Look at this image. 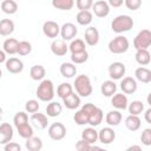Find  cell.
Here are the masks:
<instances>
[{
    "label": "cell",
    "instance_id": "cell-5",
    "mask_svg": "<svg viewBox=\"0 0 151 151\" xmlns=\"http://www.w3.org/2000/svg\"><path fill=\"white\" fill-rule=\"evenodd\" d=\"M151 46V32L149 29H142L133 39V47L136 50H147Z\"/></svg>",
    "mask_w": 151,
    "mask_h": 151
},
{
    "label": "cell",
    "instance_id": "cell-46",
    "mask_svg": "<svg viewBox=\"0 0 151 151\" xmlns=\"http://www.w3.org/2000/svg\"><path fill=\"white\" fill-rule=\"evenodd\" d=\"M93 5V0H76V6L79 11L90 9Z\"/></svg>",
    "mask_w": 151,
    "mask_h": 151
},
{
    "label": "cell",
    "instance_id": "cell-29",
    "mask_svg": "<svg viewBox=\"0 0 151 151\" xmlns=\"http://www.w3.org/2000/svg\"><path fill=\"white\" fill-rule=\"evenodd\" d=\"M103 118H104V113L101 111V109L99 107H96L88 116V124L93 127L98 126L101 122H103Z\"/></svg>",
    "mask_w": 151,
    "mask_h": 151
},
{
    "label": "cell",
    "instance_id": "cell-51",
    "mask_svg": "<svg viewBox=\"0 0 151 151\" xmlns=\"http://www.w3.org/2000/svg\"><path fill=\"white\" fill-rule=\"evenodd\" d=\"M107 4L110 5V7L118 8V7H120V6L124 4V0H109Z\"/></svg>",
    "mask_w": 151,
    "mask_h": 151
},
{
    "label": "cell",
    "instance_id": "cell-49",
    "mask_svg": "<svg viewBox=\"0 0 151 151\" xmlns=\"http://www.w3.org/2000/svg\"><path fill=\"white\" fill-rule=\"evenodd\" d=\"M4 149H5V151H20L21 150V146L18 143L8 142V143H6L4 145Z\"/></svg>",
    "mask_w": 151,
    "mask_h": 151
},
{
    "label": "cell",
    "instance_id": "cell-52",
    "mask_svg": "<svg viewBox=\"0 0 151 151\" xmlns=\"http://www.w3.org/2000/svg\"><path fill=\"white\" fill-rule=\"evenodd\" d=\"M144 119H145L146 123L151 124V107H149L147 110H145V112H144Z\"/></svg>",
    "mask_w": 151,
    "mask_h": 151
},
{
    "label": "cell",
    "instance_id": "cell-15",
    "mask_svg": "<svg viewBox=\"0 0 151 151\" xmlns=\"http://www.w3.org/2000/svg\"><path fill=\"white\" fill-rule=\"evenodd\" d=\"M120 88L123 93L125 94H132L137 91V80L132 77H125L122 78L120 81Z\"/></svg>",
    "mask_w": 151,
    "mask_h": 151
},
{
    "label": "cell",
    "instance_id": "cell-53",
    "mask_svg": "<svg viewBox=\"0 0 151 151\" xmlns=\"http://www.w3.org/2000/svg\"><path fill=\"white\" fill-rule=\"evenodd\" d=\"M6 61V53L4 50H0V64Z\"/></svg>",
    "mask_w": 151,
    "mask_h": 151
},
{
    "label": "cell",
    "instance_id": "cell-18",
    "mask_svg": "<svg viewBox=\"0 0 151 151\" xmlns=\"http://www.w3.org/2000/svg\"><path fill=\"white\" fill-rule=\"evenodd\" d=\"M13 127L8 123L0 124V144H6L12 140L13 138Z\"/></svg>",
    "mask_w": 151,
    "mask_h": 151
},
{
    "label": "cell",
    "instance_id": "cell-38",
    "mask_svg": "<svg viewBox=\"0 0 151 151\" xmlns=\"http://www.w3.org/2000/svg\"><path fill=\"white\" fill-rule=\"evenodd\" d=\"M127 109H129L130 114L139 116L142 112H144V104L140 100H133L132 103L127 104Z\"/></svg>",
    "mask_w": 151,
    "mask_h": 151
},
{
    "label": "cell",
    "instance_id": "cell-37",
    "mask_svg": "<svg viewBox=\"0 0 151 151\" xmlns=\"http://www.w3.org/2000/svg\"><path fill=\"white\" fill-rule=\"evenodd\" d=\"M68 50L71 51V53H77V52L85 51L86 50L85 41L83 39H72L71 44L68 45Z\"/></svg>",
    "mask_w": 151,
    "mask_h": 151
},
{
    "label": "cell",
    "instance_id": "cell-19",
    "mask_svg": "<svg viewBox=\"0 0 151 151\" xmlns=\"http://www.w3.org/2000/svg\"><path fill=\"white\" fill-rule=\"evenodd\" d=\"M63 104L68 110H76L80 106V96L76 92H72L65 98H63Z\"/></svg>",
    "mask_w": 151,
    "mask_h": 151
},
{
    "label": "cell",
    "instance_id": "cell-42",
    "mask_svg": "<svg viewBox=\"0 0 151 151\" xmlns=\"http://www.w3.org/2000/svg\"><path fill=\"white\" fill-rule=\"evenodd\" d=\"M73 120L76 122V124L78 125H86L88 124V114L86 112H84L81 109L79 111H77L73 116Z\"/></svg>",
    "mask_w": 151,
    "mask_h": 151
},
{
    "label": "cell",
    "instance_id": "cell-56",
    "mask_svg": "<svg viewBox=\"0 0 151 151\" xmlns=\"http://www.w3.org/2000/svg\"><path fill=\"white\" fill-rule=\"evenodd\" d=\"M1 77H2V71H1V68H0V79H1Z\"/></svg>",
    "mask_w": 151,
    "mask_h": 151
},
{
    "label": "cell",
    "instance_id": "cell-22",
    "mask_svg": "<svg viewBox=\"0 0 151 151\" xmlns=\"http://www.w3.org/2000/svg\"><path fill=\"white\" fill-rule=\"evenodd\" d=\"M100 91H101V94L103 96H105V97H112L117 92V84L112 79L105 80L101 84V86H100Z\"/></svg>",
    "mask_w": 151,
    "mask_h": 151
},
{
    "label": "cell",
    "instance_id": "cell-50",
    "mask_svg": "<svg viewBox=\"0 0 151 151\" xmlns=\"http://www.w3.org/2000/svg\"><path fill=\"white\" fill-rule=\"evenodd\" d=\"M96 107H97V106H96L94 104H92V103H86V104H84V105H83L81 110H83L84 112H86V113L90 116V113H91Z\"/></svg>",
    "mask_w": 151,
    "mask_h": 151
},
{
    "label": "cell",
    "instance_id": "cell-25",
    "mask_svg": "<svg viewBox=\"0 0 151 151\" xmlns=\"http://www.w3.org/2000/svg\"><path fill=\"white\" fill-rule=\"evenodd\" d=\"M140 125H142V122H140V118L136 114H130L125 118V126L127 130L130 131H137L140 129Z\"/></svg>",
    "mask_w": 151,
    "mask_h": 151
},
{
    "label": "cell",
    "instance_id": "cell-24",
    "mask_svg": "<svg viewBox=\"0 0 151 151\" xmlns=\"http://www.w3.org/2000/svg\"><path fill=\"white\" fill-rule=\"evenodd\" d=\"M60 74L64 78H72L77 74V67L73 63H63L60 65Z\"/></svg>",
    "mask_w": 151,
    "mask_h": 151
},
{
    "label": "cell",
    "instance_id": "cell-39",
    "mask_svg": "<svg viewBox=\"0 0 151 151\" xmlns=\"http://www.w3.org/2000/svg\"><path fill=\"white\" fill-rule=\"evenodd\" d=\"M87 59H88V53L86 50L81 52H77V53H71V63H73L74 65L83 64L87 61Z\"/></svg>",
    "mask_w": 151,
    "mask_h": 151
},
{
    "label": "cell",
    "instance_id": "cell-28",
    "mask_svg": "<svg viewBox=\"0 0 151 151\" xmlns=\"http://www.w3.org/2000/svg\"><path fill=\"white\" fill-rule=\"evenodd\" d=\"M136 51H137L136 55H134L136 61L142 66L149 65L151 61V54H150L149 50H136Z\"/></svg>",
    "mask_w": 151,
    "mask_h": 151
},
{
    "label": "cell",
    "instance_id": "cell-7",
    "mask_svg": "<svg viewBox=\"0 0 151 151\" xmlns=\"http://www.w3.org/2000/svg\"><path fill=\"white\" fill-rule=\"evenodd\" d=\"M126 67L120 61H114L109 66V76L112 80H119L125 76Z\"/></svg>",
    "mask_w": 151,
    "mask_h": 151
},
{
    "label": "cell",
    "instance_id": "cell-20",
    "mask_svg": "<svg viewBox=\"0 0 151 151\" xmlns=\"http://www.w3.org/2000/svg\"><path fill=\"white\" fill-rule=\"evenodd\" d=\"M134 77H136V80H138L143 84H149L151 81V71L145 66H140V67L136 68Z\"/></svg>",
    "mask_w": 151,
    "mask_h": 151
},
{
    "label": "cell",
    "instance_id": "cell-33",
    "mask_svg": "<svg viewBox=\"0 0 151 151\" xmlns=\"http://www.w3.org/2000/svg\"><path fill=\"white\" fill-rule=\"evenodd\" d=\"M29 76L33 80H42L46 76V70L42 65H34L29 70Z\"/></svg>",
    "mask_w": 151,
    "mask_h": 151
},
{
    "label": "cell",
    "instance_id": "cell-34",
    "mask_svg": "<svg viewBox=\"0 0 151 151\" xmlns=\"http://www.w3.org/2000/svg\"><path fill=\"white\" fill-rule=\"evenodd\" d=\"M1 11L5 14H14L18 11V4L14 0H2L1 2Z\"/></svg>",
    "mask_w": 151,
    "mask_h": 151
},
{
    "label": "cell",
    "instance_id": "cell-43",
    "mask_svg": "<svg viewBox=\"0 0 151 151\" xmlns=\"http://www.w3.org/2000/svg\"><path fill=\"white\" fill-rule=\"evenodd\" d=\"M13 123H14L15 127L19 126V125H21V124L28 123V116H27V113L24 112V111H19V112H17L15 116L13 117Z\"/></svg>",
    "mask_w": 151,
    "mask_h": 151
},
{
    "label": "cell",
    "instance_id": "cell-11",
    "mask_svg": "<svg viewBox=\"0 0 151 151\" xmlns=\"http://www.w3.org/2000/svg\"><path fill=\"white\" fill-rule=\"evenodd\" d=\"M42 33L47 38H57L58 34L60 33V26L52 20H47L42 25Z\"/></svg>",
    "mask_w": 151,
    "mask_h": 151
},
{
    "label": "cell",
    "instance_id": "cell-40",
    "mask_svg": "<svg viewBox=\"0 0 151 151\" xmlns=\"http://www.w3.org/2000/svg\"><path fill=\"white\" fill-rule=\"evenodd\" d=\"M73 92V87H72V85L71 84H68V83H61L59 86H58V88H57V96L59 97V98H65L66 96H68L70 93H72Z\"/></svg>",
    "mask_w": 151,
    "mask_h": 151
},
{
    "label": "cell",
    "instance_id": "cell-16",
    "mask_svg": "<svg viewBox=\"0 0 151 151\" xmlns=\"http://www.w3.org/2000/svg\"><path fill=\"white\" fill-rule=\"evenodd\" d=\"M84 38L88 46H96L99 42V32L94 26H90L85 29Z\"/></svg>",
    "mask_w": 151,
    "mask_h": 151
},
{
    "label": "cell",
    "instance_id": "cell-36",
    "mask_svg": "<svg viewBox=\"0 0 151 151\" xmlns=\"http://www.w3.org/2000/svg\"><path fill=\"white\" fill-rule=\"evenodd\" d=\"M17 131H18L19 136L21 138H25V139L32 137L33 136V132H34L33 131V126L29 125L28 123H25V124H21L19 126H17Z\"/></svg>",
    "mask_w": 151,
    "mask_h": 151
},
{
    "label": "cell",
    "instance_id": "cell-41",
    "mask_svg": "<svg viewBox=\"0 0 151 151\" xmlns=\"http://www.w3.org/2000/svg\"><path fill=\"white\" fill-rule=\"evenodd\" d=\"M31 52H32V45H31V42H28L26 40L19 41V44H18V51H17V53L19 55H22V57L24 55H28Z\"/></svg>",
    "mask_w": 151,
    "mask_h": 151
},
{
    "label": "cell",
    "instance_id": "cell-23",
    "mask_svg": "<svg viewBox=\"0 0 151 151\" xmlns=\"http://www.w3.org/2000/svg\"><path fill=\"white\" fill-rule=\"evenodd\" d=\"M93 20V14L88 11V9H85V11H79L76 15V21L81 25V26H87L92 22Z\"/></svg>",
    "mask_w": 151,
    "mask_h": 151
},
{
    "label": "cell",
    "instance_id": "cell-6",
    "mask_svg": "<svg viewBox=\"0 0 151 151\" xmlns=\"http://www.w3.org/2000/svg\"><path fill=\"white\" fill-rule=\"evenodd\" d=\"M48 136L53 140H61L66 136V127L63 123H52L48 127Z\"/></svg>",
    "mask_w": 151,
    "mask_h": 151
},
{
    "label": "cell",
    "instance_id": "cell-4",
    "mask_svg": "<svg viewBox=\"0 0 151 151\" xmlns=\"http://www.w3.org/2000/svg\"><path fill=\"white\" fill-rule=\"evenodd\" d=\"M109 51L113 54H122L125 53L129 47H130V42L127 40L126 37L124 35H117L116 38H113L110 42H109Z\"/></svg>",
    "mask_w": 151,
    "mask_h": 151
},
{
    "label": "cell",
    "instance_id": "cell-10",
    "mask_svg": "<svg viewBox=\"0 0 151 151\" xmlns=\"http://www.w3.org/2000/svg\"><path fill=\"white\" fill-rule=\"evenodd\" d=\"M91 8L93 9L94 15L98 18H105L110 13V5L107 4V1H104V0H98L93 2Z\"/></svg>",
    "mask_w": 151,
    "mask_h": 151
},
{
    "label": "cell",
    "instance_id": "cell-47",
    "mask_svg": "<svg viewBox=\"0 0 151 151\" xmlns=\"http://www.w3.org/2000/svg\"><path fill=\"white\" fill-rule=\"evenodd\" d=\"M124 5L130 11H137L142 6V0H124Z\"/></svg>",
    "mask_w": 151,
    "mask_h": 151
},
{
    "label": "cell",
    "instance_id": "cell-13",
    "mask_svg": "<svg viewBox=\"0 0 151 151\" xmlns=\"http://www.w3.org/2000/svg\"><path fill=\"white\" fill-rule=\"evenodd\" d=\"M31 124H32L33 127H35L38 130H44V129L47 127V124H48L47 116L44 114V113H40L39 111L34 112L31 116Z\"/></svg>",
    "mask_w": 151,
    "mask_h": 151
},
{
    "label": "cell",
    "instance_id": "cell-1",
    "mask_svg": "<svg viewBox=\"0 0 151 151\" xmlns=\"http://www.w3.org/2000/svg\"><path fill=\"white\" fill-rule=\"evenodd\" d=\"M133 25H134L133 19L130 15L122 14V15L116 17L112 20V22H111V29L114 33L120 34V33H124V32H129L133 27Z\"/></svg>",
    "mask_w": 151,
    "mask_h": 151
},
{
    "label": "cell",
    "instance_id": "cell-54",
    "mask_svg": "<svg viewBox=\"0 0 151 151\" xmlns=\"http://www.w3.org/2000/svg\"><path fill=\"white\" fill-rule=\"evenodd\" d=\"M131 150H137V151H142V147L139 145H132V146H129L127 147V151H131Z\"/></svg>",
    "mask_w": 151,
    "mask_h": 151
},
{
    "label": "cell",
    "instance_id": "cell-32",
    "mask_svg": "<svg viewBox=\"0 0 151 151\" xmlns=\"http://www.w3.org/2000/svg\"><path fill=\"white\" fill-rule=\"evenodd\" d=\"M63 111V106L58 101H50L46 106V114L47 117H58Z\"/></svg>",
    "mask_w": 151,
    "mask_h": 151
},
{
    "label": "cell",
    "instance_id": "cell-12",
    "mask_svg": "<svg viewBox=\"0 0 151 151\" xmlns=\"http://www.w3.org/2000/svg\"><path fill=\"white\" fill-rule=\"evenodd\" d=\"M51 51L57 57H64L68 51V45L63 39H54L51 44Z\"/></svg>",
    "mask_w": 151,
    "mask_h": 151
},
{
    "label": "cell",
    "instance_id": "cell-26",
    "mask_svg": "<svg viewBox=\"0 0 151 151\" xmlns=\"http://www.w3.org/2000/svg\"><path fill=\"white\" fill-rule=\"evenodd\" d=\"M81 139L86 140L90 144H94L98 140V131L91 126V127H86L85 130H83L81 132Z\"/></svg>",
    "mask_w": 151,
    "mask_h": 151
},
{
    "label": "cell",
    "instance_id": "cell-31",
    "mask_svg": "<svg viewBox=\"0 0 151 151\" xmlns=\"http://www.w3.org/2000/svg\"><path fill=\"white\" fill-rule=\"evenodd\" d=\"M25 145H26V149L28 151H39V150L42 149V140L39 137L32 136V137L26 139Z\"/></svg>",
    "mask_w": 151,
    "mask_h": 151
},
{
    "label": "cell",
    "instance_id": "cell-27",
    "mask_svg": "<svg viewBox=\"0 0 151 151\" xmlns=\"http://www.w3.org/2000/svg\"><path fill=\"white\" fill-rule=\"evenodd\" d=\"M14 22L11 19H2L0 20V35L7 37L14 32Z\"/></svg>",
    "mask_w": 151,
    "mask_h": 151
},
{
    "label": "cell",
    "instance_id": "cell-21",
    "mask_svg": "<svg viewBox=\"0 0 151 151\" xmlns=\"http://www.w3.org/2000/svg\"><path fill=\"white\" fill-rule=\"evenodd\" d=\"M122 119H123V116L120 113L119 110H113V111H110L106 113V117H105V122L109 126H117L122 123Z\"/></svg>",
    "mask_w": 151,
    "mask_h": 151
},
{
    "label": "cell",
    "instance_id": "cell-44",
    "mask_svg": "<svg viewBox=\"0 0 151 151\" xmlns=\"http://www.w3.org/2000/svg\"><path fill=\"white\" fill-rule=\"evenodd\" d=\"M39 107H40V105H39L38 100H35V99H29V100H27L26 104H25V110H26V112H28V113L38 112V111H39Z\"/></svg>",
    "mask_w": 151,
    "mask_h": 151
},
{
    "label": "cell",
    "instance_id": "cell-45",
    "mask_svg": "<svg viewBox=\"0 0 151 151\" xmlns=\"http://www.w3.org/2000/svg\"><path fill=\"white\" fill-rule=\"evenodd\" d=\"M140 142L145 145V146H150L151 145V129H144L142 134H140Z\"/></svg>",
    "mask_w": 151,
    "mask_h": 151
},
{
    "label": "cell",
    "instance_id": "cell-48",
    "mask_svg": "<svg viewBox=\"0 0 151 151\" xmlns=\"http://www.w3.org/2000/svg\"><path fill=\"white\" fill-rule=\"evenodd\" d=\"M91 146H92V144L87 143L84 139H80L76 143V149L78 151H88V150H91Z\"/></svg>",
    "mask_w": 151,
    "mask_h": 151
},
{
    "label": "cell",
    "instance_id": "cell-9",
    "mask_svg": "<svg viewBox=\"0 0 151 151\" xmlns=\"http://www.w3.org/2000/svg\"><path fill=\"white\" fill-rule=\"evenodd\" d=\"M116 139V132L111 126L103 127L100 131H98V140L101 144L109 145Z\"/></svg>",
    "mask_w": 151,
    "mask_h": 151
},
{
    "label": "cell",
    "instance_id": "cell-2",
    "mask_svg": "<svg viewBox=\"0 0 151 151\" xmlns=\"http://www.w3.org/2000/svg\"><path fill=\"white\" fill-rule=\"evenodd\" d=\"M35 94L39 100L41 101H51L54 97V86L52 80L50 79H42L41 83L38 85Z\"/></svg>",
    "mask_w": 151,
    "mask_h": 151
},
{
    "label": "cell",
    "instance_id": "cell-55",
    "mask_svg": "<svg viewBox=\"0 0 151 151\" xmlns=\"http://www.w3.org/2000/svg\"><path fill=\"white\" fill-rule=\"evenodd\" d=\"M1 118H2V109L0 107V120H1Z\"/></svg>",
    "mask_w": 151,
    "mask_h": 151
},
{
    "label": "cell",
    "instance_id": "cell-35",
    "mask_svg": "<svg viewBox=\"0 0 151 151\" xmlns=\"http://www.w3.org/2000/svg\"><path fill=\"white\" fill-rule=\"evenodd\" d=\"M52 6L60 11H70L74 6V0H52Z\"/></svg>",
    "mask_w": 151,
    "mask_h": 151
},
{
    "label": "cell",
    "instance_id": "cell-30",
    "mask_svg": "<svg viewBox=\"0 0 151 151\" xmlns=\"http://www.w3.org/2000/svg\"><path fill=\"white\" fill-rule=\"evenodd\" d=\"M18 44H19V41L17 39H14V38H7L4 41V44H2V47H4L5 53L6 54H11V55L15 54L17 51H18Z\"/></svg>",
    "mask_w": 151,
    "mask_h": 151
},
{
    "label": "cell",
    "instance_id": "cell-3",
    "mask_svg": "<svg viewBox=\"0 0 151 151\" xmlns=\"http://www.w3.org/2000/svg\"><path fill=\"white\" fill-rule=\"evenodd\" d=\"M73 85H74L77 94H79L80 97H88V96H91V93L93 91L91 80L86 74L77 76Z\"/></svg>",
    "mask_w": 151,
    "mask_h": 151
},
{
    "label": "cell",
    "instance_id": "cell-14",
    "mask_svg": "<svg viewBox=\"0 0 151 151\" xmlns=\"http://www.w3.org/2000/svg\"><path fill=\"white\" fill-rule=\"evenodd\" d=\"M5 65H6V70H7L9 73H13V74L20 73V72H22V70H24V63H22L19 58L11 57L9 59H6Z\"/></svg>",
    "mask_w": 151,
    "mask_h": 151
},
{
    "label": "cell",
    "instance_id": "cell-17",
    "mask_svg": "<svg viewBox=\"0 0 151 151\" xmlns=\"http://www.w3.org/2000/svg\"><path fill=\"white\" fill-rule=\"evenodd\" d=\"M127 97L125 93H114L111 98V105L117 110H126L127 109Z\"/></svg>",
    "mask_w": 151,
    "mask_h": 151
},
{
    "label": "cell",
    "instance_id": "cell-8",
    "mask_svg": "<svg viewBox=\"0 0 151 151\" xmlns=\"http://www.w3.org/2000/svg\"><path fill=\"white\" fill-rule=\"evenodd\" d=\"M77 33H78V28L72 22H65L63 26H60V33L59 34L61 35V39L65 41L74 39Z\"/></svg>",
    "mask_w": 151,
    "mask_h": 151
}]
</instances>
